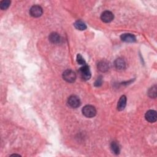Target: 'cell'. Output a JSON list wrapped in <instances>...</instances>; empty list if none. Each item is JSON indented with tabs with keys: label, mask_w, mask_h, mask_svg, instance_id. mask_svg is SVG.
<instances>
[{
	"label": "cell",
	"mask_w": 157,
	"mask_h": 157,
	"mask_svg": "<svg viewBox=\"0 0 157 157\" xmlns=\"http://www.w3.org/2000/svg\"><path fill=\"white\" fill-rule=\"evenodd\" d=\"M82 113L88 118H92L95 116L96 110L94 106L91 105H87L82 109Z\"/></svg>",
	"instance_id": "1"
},
{
	"label": "cell",
	"mask_w": 157,
	"mask_h": 157,
	"mask_svg": "<svg viewBox=\"0 0 157 157\" xmlns=\"http://www.w3.org/2000/svg\"><path fill=\"white\" fill-rule=\"evenodd\" d=\"M79 73L81 78L84 80H89L91 77L90 70L89 67L87 65H84L80 68Z\"/></svg>",
	"instance_id": "2"
},
{
	"label": "cell",
	"mask_w": 157,
	"mask_h": 157,
	"mask_svg": "<svg viewBox=\"0 0 157 157\" xmlns=\"http://www.w3.org/2000/svg\"><path fill=\"white\" fill-rule=\"evenodd\" d=\"M63 78L66 82L72 83L76 79V74L74 71L70 70H66L63 74Z\"/></svg>",
	"instance_id": "3"
},
{
	"label": "cell",
	"mask_w": 157,
	"mask_h": 157,
	"mask_svg": "<svg viewBox=\"0 0 157 157\" xmlns=\"http://www.w3.org/2000/svg\"><path fill=\"white\" fill-rule=\"evenodd\" d=\"M68 103L70 107L72 108H77L80 105V101L78 96L76 95H72L69 97Z\"/></svg>",
	"instance_id": "4"
},
{
	"label": "cell",
	"mask_w": 157,
	"mask_h": 157,
	"mask_svg": "<svg viewBox=\"0 0 157 157\" xmlns=\"http://www.w3.org/2000/svg\"><path fill=\"white\" fill-rule=\"evenodd\" d=\"M29 13L30 15L33 17H39L42 16L43 13V11L42 7L39 6H33L32 7V8L29 10Z\"/></svg>",
	"instance_id": "5"
},
{
	"label": "cell",
	"mask_w": 157,
	"mask_h": 157,
	"mask_svg": "<svg viewBox=\"0 0 157 157\" xmlns=\"http://www.w3.org/2000/svg\"><path fill=\"white\" fill-rule=\"evenodd\" d=\"M101 19L105 23H109L114 19V14L110 11H106L101 14Z\"/></svg>",
	"instance_id": "6"
},
{
	"label": "cell",
	"mask_w": 157,
	"mask_h": 157,
	"mask_svg": "<svg viewBox=\"0 0 157 157\" xmlns=\"http://www.w3.org/2000/svg\"><path fill=\"white\" fill-rule=\"evenodd\" d=\"M146 120L151 123H153L156 121L157 118V115H156V113L155 110H150L147 111L146 115H145Z\"/></svg>",
	"instance_id": "7"
},
{
	"label": "cell",
	"mask_w": 157,
	"mask_h": 157,
	"mask_svg": "<svg viewBox=\"0 0 157 157\" xmlns=\"http://www.w3.org/2000/svg\"><path fill=\"white\" fill-rule=\"evenodd\" d=\"M121 39L126 42H136V37L134 36L132 34L126 33V34H123L121 36Z\"/></svg>",
	"instance_id": "8"
},
{
	"label": "cell",
	"mask_w": 157,
	"mask_h": 157,
	"mask_svg": "<svg viewBox=\"0 0 157 157\" xmlns=\"http://www.w3.org/2000/svg\"><path fill=\"white\" fill-rule=\"evenodd\" d=\"M126 105V97L123 95L120 98L117 104V109L120 111L124 110Z\"/></svg>",
	"instance_id": "9"
},
{
	"label": "cell",
	"mask_w": 157,
	"mask_h": 157,
	"mask_svg": "<svg viewBox=\"0 0 157 157\" xmlns=\"http://www.w3.org/2000/svg\"><path fill=\"white\" fill-rule=\"evenodd\" d=\"M115 68L118 70H123L126 68V63L123 58H117L114 63Z\"/></svg>",
	"instance_id": "10"
},
{
	"label": "cell",
	"mask_w": 157,
	"mask_h": 157,
	"mask_svg": "<svg viewBox=\"0 0 157 157\" xmlns=\"http://www.w3.org/2000/svg\"><path fill=\"white\" fill-rule=\"evenodd\" d=\"M49 40L54 44H58L61 41V37L57 33H52L49 37Z\"/></svg>",
	"instance_id": "11"
},
{
	"label": "cell",
	"mask_w": 157,
	"mask_h": 157,
	"mask_svg": "<svg viewBox=\"0 0 157 157\" xmlns=\"http://www.w3.org/2000/svg\"><path fill=\"white\" fill-rule=\"evenodd\" d=\"M74 27H76V29H79V30H80V31H84L87 28V26H86L85 24L81 20L76 21L75 23H74Z\"/></svg>",
	"instance_id": "12"
},
{
	"label": "cell",
	"mask_w": 157,
	"mask_h": 157,
	"mask_svg": "<svg viewBox=\"0 0 157 157\" xmlns=\"http://www.w3.org/2000/svg\"><path fill=\"white\" fill-rule=\"evenodd\" d=\"M98 68L101 72H106L109 70V64L106 62H101L98 65Z\"/></svg>",
	"instance_id": "13"
},
{
	"label": "cell",
	"mask_w": 157,
	"mask_h": 157,
	"mask_svg": "<svg viewBox=\"0 0 157 157\" xmlns=\"http://www.w3.org/2000/svg\"><path fill=\"white\" fill-rule=\"evenodd\" d=\"M110 148H111L112 151H113L115 154L116 155L119 154L120 147H119V146L117 144V143H115V142H113V143H111Z\"/></svg>",
	"instance_id": "14"
},
{
	"label": "cell",
	"mask_w": 157,
	"mask_h": 157,
	"mask_svg": "<svg viewBox=\"0 0 157 157\" xmlns=\"http://www.w3.org/2000/svg\"><path fill=\"white\" fill-rule=\"evenodd\" d=\"M11 4V1L9 0H6V1H2L0 3V8L2 10H6L9 7Z\"/></svg>",
	"instance_id": "15"
},
{
	"label": "cell",
	"mask_w": 157,
	"mask_h": 157,
	"mask_svg": "<svg viewBox=\"0 0 157 157\" xmlns=\"http://www.w3.org/2000/svg\"><path fill=\"white\" fill-rule=\"evenodd\" d=\"M148 94L151 98H155L156 96V86L154 85L148 90Z\"/></svg>",
	"instance_id": "16"
},
{
	"label": "cell",
	"mask_w": 157,
	"mask_h": 157,
	"mask_svg": "<svg viewBox=\"0 0 157 157\" xmlns=\"http://www.w3.org/2000/svg\"><path fill=\"white\" fill-rule=\"evenodd\" d=\"M77 62L79 65H85V62L84 60V59L82 57V56L80 54H78L77 56Z\"/></svg>",
	"instance_id": "17"
},
{
	"label": "cell",
	"mask_w": 157,
	"mask_h": 157,
	"mask_svg": "<svg viewBox=\"0 0 157 157\" xmlns=\"http://www.w3.org/2000/svg\"><path fill=\"white\" fill-rule=\"evenodd\" d=\"M101 84H102L101 79H100V78H99V79H98V80H97L96 81L95 85V86H96V87H99V86H100V85H101Z\"/></svg>",
	"instance_id": "18"
}]
</instances>
